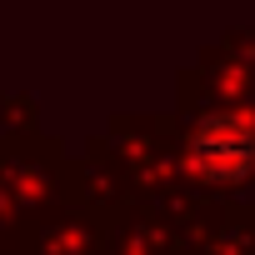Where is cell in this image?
Segmentation results:
<instances>
[{
  "label": "cell",
  "mask_w": 255,
  "mask_h": 255,
  "mask_svg": "<svg viewBox=\"0 0 255 255\" xmlns=\"http://www.w3.org/2000/svg\"><path fill=\"white\" fill-rule=\"evenodd\" d=\"M185 165L205 185H245L255 175V110H205L185 135Z\"/></svg>",
  "instance_id": "1"
}]
</instances>
